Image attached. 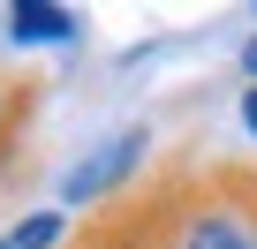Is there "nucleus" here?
I'll return each instance as SVG.
<instances>
[{"instance_id": "20e7f679", "label": "nucleus", "mask_w": 257, "mask_h": 249, "mask_svg": "<svg viewBox=\"0 0 257 249\" xmlns=\"http://www.w3.org/2000/svg\"><path fill=\"white\" fill-rule=\"evenodd\" d=\"M46 98V76L31 61H0V129H16V121H31Z\"/></svg>"}, {"instance_id": "423d86ee", "label": "nucleus", "mask_w": 257, "mask_h": 249, "mask_svg": "<svg viewBox=\"0 0 257 249\" xmlns=\"http://www.w3.org/2000/svg\"><path fill=\"white\" fill-rule=\"evenodd\" d=\"M212 181L234 196V211H242L249 234H257V166H242V159H212Z\"/></svg>"}, {"instance_id": "39448f33", "label": "nucleus", "mask_w": 257, "mask_h": 249, "mask_svg": "<svg viewBox=\"0 0 257 249\" xmlns=\"http://www.w3.org/2000/svg\"><path fill=\"white\" fill-rule=\"evenodd\" d=\"M76 219L68 211H23L16 226H0V249H68Z\"/></svg>"}, {"instance_id": "6e6552de", "label": "nucleus", "mask_w": 257, "mask_h": 249, "mask_svg": "<svg viewBox=\"0 0 257 249\" xmlns=\"http://www.w3.org/2000/svg\"><path fill=\"white\" fill-rule=\"evenodd\" d=\"M242 76L257 83V38H242Z\"/></svg>"}, {"instance_id": "f03ea898", "label": "nucleus", "mask_w": 257, "mask_h": 249, "mask_svg": "<svg viewBox=\"0 0 257 249\" xmlns=\"http://www.w3.org/2000/svg\"><path fill=\"white\" fill-rule=\"evenodd\" d=\"M144 159H152V129H137V121H128V129H113L106 144H91L68 174H61V196L68 204H113V196H128L144 181Z\"/></svg>"}, {"instance_id": "0eeeda50", "label": "nucleus", "mask_w": 257, "mask_h": 249, "mask_svg": "<svg viewBox=\"0 0 257 249\" xmlns=\"http://www.w3.org/2000/svg\"><path fill=\"white\" fill-rule=\"evenodd\" d=\"M242 129H249V144H257V83L242 91Z\"/></svg>"}, {"instance_id": "7ed1b4c3", "label": "nucleus", "mask_w": 257, "mask_h": 249, "mask_svg": "<svg viewBox=\"0 0 257 249\" xmlns=\"http://www.w3.org/2000/svg\"><path fill=\"white\" fill-rule=\"evenodd\" d=\"M8 38H16V46H76V38H83V16L23 0V8H8Z\"/></svg>"}, {"instance_id": "f257e3e1", "label": "nucleus", "mask_w": 257, "mask_h": 249, "mask_svg": "<svg viewBox=\"0 0 257 249\" xmlns=\"http://www.w3.org/2000/svg\"><path fill=\"white\" fill-rule=\"evenodd\" d=\"M167 249H257L234 196L212 181V159H167Z\"/></svg>"}]
</instances>
